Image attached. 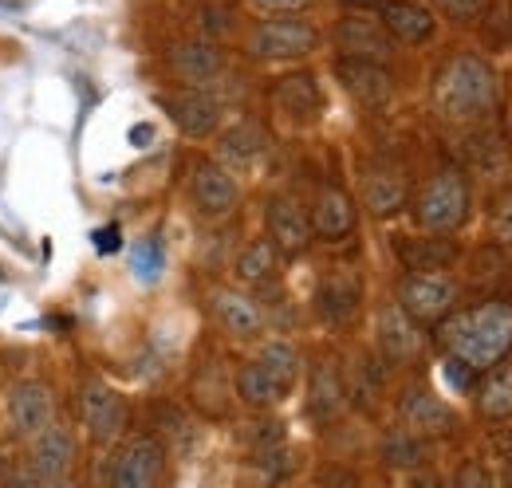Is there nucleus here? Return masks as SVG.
I'll return each instance as SVG.
<instances>
[{
    "mask_svg": "<svg viewBox=\"0 0 512 488\" xmlns=\"http://www.w3.org/2000/svg\"><path fill=\"white\" fill-rule=\"evenodd\" d=\"M438 343L473 370H489L512 351V300H485L473 311L438 319Z\"/></svg>",
    "mask_w": 512,
    "mask_h": 488,
    "instance_id": "obj_1",
    "label": "nucleus"
},
{
    "mask_svg": "<svg viewBox=\"0 0 512 488\" xmlns=\"http://www.w3.org/2000/svg\"><path fill=\"white\" fill-rule=\"evenodd\" d=\"M501 103V79L481 56H453L434 75V107L449 122H473L493 115Z\"/></svg>",
    "mask_w": 512,
    "mask_h": 488,
    "instance_id": "obj_2",
    "label": "nucleus"
},
{
    "mask_svg": "<svg viewBox=\"0 0 512 488\" xmlns=\"http://www.w3.org/2000/svg\"><path fill=\"white\" fill-rule=\"evenodd\" d=\"M469 205H473V193H469L465 174L442 170V174H434L430 185L422 189L414 217L430 233H453V229H461L469 221Z\"/></svg>",
    "mask_w": 512,
    "mask_h": 488,
    "instance_id": "obj_3",
    "label": "nucleus"
},
{
    "mask_svg": "<svg viewBox=\"0 0 512 488\" xmlns=\"http://www.w3.org/2000/svg\"><path fill=\"white\" fill-rule=\"evenodd\" d=\"M320 48V28L312 20H300L296 12L260 20L249 32V52L256 60H304Z\"/></svg>",
    "mask_w": 512,
    "mask_h": 488,
    "instance_id": "obj_4",
    "label": "nucleus"
},
{
    "mask_svg": "<svg viewBox=\"0 0 512 488\" xmlns=\"http://www.w3.org/2000/svg\"><path fill=\"white\" fill-rule=\"evenodd\" d=\"M453 304H457V284L442 272H414V276H402V284H398V307L418 327L446 319Z\"/></svg>",
    "mask_w": 512,
    "mask_h": 488,
    "instance_id": "obj_5",
    "label": "nucleus"
},
{
    "mask_svg": "<svg viewBox=\"0 0 512 488\" xmlns=\"http://www.w3.org/2000/svg\"><path fill=\"white\" fill-rule=\"evenodd\" d=\"M79 418H83V426H87L95 445H111V441H119L123 429H127V418H130L127 398H123L119 390H111L107 382L91 378V382H83V390H79Z\"/></svg>",
    "mask_w": 512,
    "mask_h": 488,
    "instance_id": "obj_6",
    "label": "nucleus"
},
{
    "mask_svg": "<svg viewBox=\"0 0 512 488\" xmlns=\"http://www.w3.org/2000/svg\"><path fill=\"white\" fill-rule=\"evenodd\" d=\"M4 414H8V426L16 437H36L40 429H48L56 422V394L52 386L44 382H16L4 398Z\"/></svg>",
    "mask_w": 512,
    "mask_h": 488,
    "instance_id": "obj_7",
    "label": "nucleus"
},
{
    "mask_svg": "<svg viewBox=\"0 0 512 488\" xmlns=\"http://www.w3.org/2000/svg\"><path fill=\"white\" fill-rule=\"evenodd\" d=\"M166 465V449L158 437H134L119 449L115 465H111V485L119 488H150L162 477Z\"/></svg>",
    "mask_w": 512,
    "mask_h": 488,
    "instance_id": "obj_8",
    "label": "nucleus"
},
{
    "mask_svg": "<svg viewBox=\"0 0 512 488\" xmlns=\"http://www.w3.org/2000/svg\"><path fill=\"white\" fill-rule=\"evenodd\" d=\"M268 237H272V244H276L284 256H300V252L312 244V237H316L312 213H308L296 197H288V193L272 197V201H268Z\"/></svg>",
    "mask_w": 512,
    "mask_h": 488,
    "instance_id": "obj_9",
    "label": "nucleus"
},
{
    "mask_svg": "<svg viewBox=\"0 0 512 488\" xmlns=\"http://www.w3.org/2000/svg\"><path fill=\"white\" fill-rule=\"evenodd\" d=\"M398 414H402L406 429H414L422 437H449L457 429V414L426 386H406L398 398Z\"/></svg>",
    "mask_w": 512,
    "mask_h": 488,
    "instance_id": "obj_10",
    "label": "nucleus"
},
{
    "mask_svg": "<svg viewBox=\"0 0 512 488\" xmlns=\"http://www.w3.org/2000/svg\"><path fill=\"white\" fill-rule=\"evenodd\" d=\"M339 83L347 87V95H355L363 107H386L394 95V75L379 60H359V56H339L335 63Z\"/></svg>",
    "mask_w": 512,
    "mask_h": 488,
    "instance_id": "obj_11",
    "label": "nucleus"
},
{
    "mask_svg": "<svg viewBox=\"0 0 512 488\" xmlns=\"http://www.w3.org/2000/svg\"><path fill=\"white\" fill-rule=\"evenodd\" d=\"M359 304H363V280H359L355 268H331L320 280V288H316V311L331 327L351 323Z\"/></svg>",
    "mask_w": 512,
    "mask_h": 488,
    "instance_id": "obj_12",
    "label": "nucleus"
},
{
    "mask_svg": "<svg viewBox=\"0 0 512 488\" xmlns=\"http://www.w3.org/2000/svg\"><path fill=\"white\" fill-rule=\"evenodd\" d=\"M162 107L174 119V126L182 134H190V138H209L221 126V103L213 95L197 91V87L178 91V95H162Z\"/></svg>",
    "mask_w": 512,
    "mask_h": 488,
    "instance_id": "obj_13",
    "label": "nucleus"
},
{
    "mask_svg": "<svg viewBox=\"0 0 512 488\" xmlns=\"http://www.w3.org/2000/svg\"><path fill=\"white\" fill-rule=\"evenodd\" d=\"M335 44L343 56H359V60L386 63L394 56V36L383 28V20H367V16H347L335 28Z\"/></svg>",
    "mask_w": 512,
    "mask_h": 488,
    "instance_id": "obj_14",
    "label": "nucleus"
},
{
    "mask_svg": "<svg viewBox=\"0 0 512 488\" xmlns=\"http://www.w3.org/2000/svg\"><path fill=\"white\" fill-rule=\"evenodd\" d=\"M241 189L233 182V174L217 162H197L193 166V201L205 217H225L237 205Z\"/></svg>",
    "mask_w": 512,
    "mask_h": 488,
    "instance_id": "obj_15",
    "label": "nucleus"
},
{
    "mask_svg": "<svg viewBox=\"0 0 512 488\" xmlns=\"http://www.w3.org/2000/svg\"><path fill=\"white\" fill-rule=\"evenodd\" d=\"M28 441H32V469L44 473L52 485H64L67 469H71V461H75V437H71V429L52 422V426L40 429V433L28 437Z\"/></svg>",
    "mask_w": 512,
    "mask_h": 488,
    "instance_id": "obj_16",
    "label": "nucleus"
},
{
    "mask_svg": "<svg viewBox=\"0 0 512 488\" xmlns=\"http://www.w3.org/2000/svg\"><path fill=\"white\" fill-rule=\"evenodd\" d=\"M379 347H383L386 363H410L422 351V331L418 323L402 311L398 304H386L379 311Z\"/></svg>",
    "mask_w": 512,
    "mask_h": 488,
    "instance_id": "obj_17",
    "label": "nucleus"
},
{
    "mask_svg": "<svg viewBox=\"0 0 512 488\" xmlns=\"http://www.w3.org/2000/svg\"><path fill=\"white\" fill-rule=\"evenodd\" d=\"M213 315L217 323L233 335V339H256L264 331V311L253 296L237 292V288H217L213 292Z\"/></svg>",
    "mask_w": 512,
    "mask_h": 488,
    "instance_id": "obj_18",
    "label": "nucleus"
},
{
    "mask_svg": "<svg viewBox=\"0 0 512 488\" xmlns=\"http://www.w3.org/2000/svg\"><path fill=\"white\" fill-rule=\"evenodd\" d=\"M272 103L296 122H312L323 111V95H320V83L312 71H296V75H284L276 79L272 87Z\"/></svg>",
    "mask_w": 512,
    "mask_h": 488,
    "instance_id": "obj_19",
    "label": "nucleus"
},
{
    "mask_svg": "<svg viewBox=\"0 0 512 488\" xmlns=\"http://www.w3.org/2000/svg\"><path fill=\"white\" fill-rule=\"evenodd\" d=\"M383 28L402 44H422L434 36V12L426 4H414V0H386Z\"/></svg>",
    "mask_w": 512,
    "mask_h": 488,
    "instance_id": "obj_20",
    "label": "nucleus"
},
{
    "mask_svg": "<svg viewBox=\"0 0 512 488\" xmlns=\"http://www.w3.org/2000/svg\"><path fill=\"white\" fill-rule=\"evenodd\" d=\"M312 229L323 241H343L351 229H355V201L339 189V185H327L312 209Z\"/></svg>",
    "mask_w": 512,
    "mask_h": 488,
    "instance_id": "obj_21",
    "label": "nucleus"
},
{
    "mask_svg": "<svg viewBox=\"0 0 512 488\" xmlns=\"http://www.w3.org/2000/svg\"><path fill=\"white\" fill-rule=\"evenodd\" d=\"M347 410V386L339 378V370L331 363H320L312 370V386H308V414L316 422H335Z\"/></svg>",
    "mask_w": 512,
    "mask_h": 488,
    "instance_id": "obj_22",
    "label": "nucleus"
},
{
    "mask_svg": "<svg viewBox=\"0 0 512 488\" xmlns=\"http://www.w3.org/2000/svg\"><path fill=\"white\" fill-rule=\"evenodd\" d=\"M170 67H174L182 79H190V83H209L213 75H221L225 56H221V48L209 44V40H186V44H174V48H170Z\"/></svg>",
    "mask_w": 512,
    "mask_h": 488,
    "instance_id": "obj_23",
    "label": "nucleus"
},
{
    "mask_svg": "<svg viewBox=\"0 0 512 488\" xmlns=\"http://www.w3.org/2000/svg\"><path fill=\"white\" fill-rule=\"evenodd\" d=\"M398 260L406 264V272H442L457 260V244L453 241H418V237H402L394 244Z\"/></svg>",
    "mask_w": 512,
    "mask_h": 488,
    "instance_id": "obj_24",
    "label": "nucleus"
},
{
    "mask_svg": "<svg viewBox=\"0 0 512 488\" xmlns=\"http://www.w3.org/2000/svg\"><path fill=\"white\" fill-rule=\"evenodd\" d=\"M477 410H481V418H489V422L512 418V366L509 363L489 366L485 382L477 386Z\"/></svg>",
    "mask_w": 512,
    "mask_h": 488,
    "instance_id": "obj_25",
    "label": "nucleus"
},
{
    "mask_svg": "<svg viewBox=\"0 0 512 488\" xmlns=\"http://www.w3.org/2000/svg\"><path fill=\"white\" fill-rule=\"evenodd\" d=\"M379 457L390 469H418V465L430 461V445L414 429H390L383 437V445H379Z\"/></svg>",
    "mask_w": 512,
    "mask_h": 488,
    "instance_id": "obj_26",
    "label": "nucleus"
},
{
    "mask_svg": "<svg viewBox=\"0 0 512 488\" xmlns=\"http://www.w3.org/2000/svg\"><path fill=\"white\" fill-rule=\"evenodd\" d=\"M217 154L229 166H249V162H256L264 154V130L256 122H237L233 130H225L217 138Z\"/></svg>",
    "mask_w": 512,
    "mask_h": 488,
    "instance_id": "obj_27",
    "label": "nucleus"
},
{
    "mask_svg": "<svg viewBox=\"0 0 512 488\" xmlns=\"http://www.w3.org/2000/svg\"><path fill=\"white\" fill-rule=\"evenodd\" d=\"M363 201H367V209L375 217H390V213H398L406 205V185L390 170H371L367 182H363Z\"/></svg>",
    "mask_w": 512,
    "mask_h": 488,
    "instance_id": "obj_28",
    "label": "nucleus"
},
{
    "mask_svg": "<svg viewBox=\"0 0 512 488\" xmlns=\"http://www.w3.org/2000/svg\"><path fill=\"white\" fill-rule=\"evenodd\" d=\"M237 394H241V402H249L256 410H268V406H276L284 398V386L260 363H245L237 370Z\"/></svg>",
    "mask_w": 512,
    "mask_h": 488,
    "instance_id": "obj_29",
    "label": "nucleus"
},
{
    "mask_svg": "<svg viewBox=\"0 0 512 488\" xmlns=\"http://www.w3.org/2000/svg\"><path fill=\"white\" fill-rule=\"evenodd\" d=\"M276 260H280V248L272 244V237L253 241L237 260V280L241 284H268L276 276Z\"/></svg>",
    "mask_w": 512,
    "mask_h": 488,
    "instance_id": "obj_30",
    "label": "nucleus"
},
{
    "mask_svg": "<svg viewBox=\"0 0 512 488\" xmlns=\"http://www.w3.org/2000/svg\"><path fill=\"white\" fill-rule=\"evenodd\" d=\"M256 363L264 366V370L284 386V394H288V390L296 386V378H300V355H296V347H292V343H284V339L264 343Z\"/></svg>",
    "mask_w": 512,
    "mask_h": 488,
    "instance_id": "obj_31",
    "label": "nucleus"
},
{
    "mask_svg": "<svg viewBox=\"0 0 512 488\" xmlns=\"http://www.w3.org/2000/svg\"><path fill=\"white\" fill-rule=\"evenodd\" d=\"M130 268H134V276L138 280H158L162 276V268H166V256H162V244L154 241V237H146V241H138L130 248Z\"/></svg>",
    "mask_w": 512,
    "mask_h": 488,
    "instance_id": "obj_32",
    "label": "nucleus"
},
{
    "mask_svg": "<svg viewBox=\"0 0 512 488\" xmlns=\"http://www.w3.org/2000/svg\"><path fill=\"white\" fill-rule=\"evenodd\" d=\"M256 465L268 473V481H284L292 473V453L284 449V441H276V445L256 449Z\"/></svg>",
    "mask_w": 512,
    "mask_h": 488,
    "instance_id": "obj_33",
    "label": "nucleus"
},
{
    "mask_svg": "<svg viewBox=\"0 0 512 488\" xmlns=\"http://www.w3.org/2000/svg\"><path fill=\"white\" fill-rule=\"evenodd\" d=\"M442 374H446V382L457 390V394H465V390H473V382H477V370L465 363V359H457V355H446V366H442Z\"/></svg>",
    "mask_w": 512,
    "mask_h": 488,
    "instance_id": "obj_34",
    "label": "nucleus"
},
{
    "mask_svg": "<svg viewBox=\"0 0 512 488\" xmlns=\"http://www.w3.org/2000/svg\"><path fill=\"white\" fill-rule=\"evenodd\" d=\"M434 8L449 20H477L485 12V0H434Z\"/></svg>",
    "mask_w": 512,
    "mask_h": 488,
    "instance_id": "obj_35",
    "label": "nucleus"
},
{
    "mask_svg": "<svg viewBox=\"0 0 512 488\" xmlns=\"http://www.w3.org/2000/svg\"><path fill=\"white\" fill-rule=\"evenodd\" d=\"M493 237L501 244H512V189L501 193V201L493 209Z\"/></svg>",
    "mask_w": 512,
    "mask_h": 488,
    "instance_id": "obj_36",
    "label": "nucleus"
},
{
    "mask_svg": "<svg viewBox=\"0 0 512 488\" xmlns=\"http://www.w3.org/2000/svg\"><path fill=\"white\" fill-rule=\"evenodd\" d=\"M453 485L457 488H485V485H493V477H489L477 461H465V465H461V473L453 477Z\"/></svg>",
    "mask_w": 512,
    "mask_h": 488,
    "instance_id": "obj_37",
    "label": "nucleus"
},
{
    "mask_svg": "<svg viewBox=\"0 0 512 488\" xmlns=\"http://www.w3.org/2000/svg\"><path fill=\"white\" fill-rule=\"evenodd\" d=\"M260 12H272V16H288V12H304L312 8V0H249Z\"/></svg>",
    "mask_w": 512,
    "mask_h": 488,
    "instance_id": "obj_38",
    "label": "nucleus"
},
{
    "mask_svg": "<svg viewBox=\"0 0 512 488\" xmlns=\"http://www.w3.org/2000/svg\"><path fill=\"white\" fill-rule=\"evenodd\" d=\"M91 241H95V252L107 256V252H119L123 248V233H119V225H107V229H95Z\"/></svg>",
    "mask_w": 512,
    "mask_h": 488,
    "instance_id": "obj_39",
    "label": "nucleus"
},
{
    "mask_svg": "<svg viewBox=\"0 0 512 488\" xmlns=\"http://www.w3.org/2000/svg\"><path fill=\"white\" fill-rule=\"evenodd\" d=\"M150 138H154V126H134V130H130V142H134V146H142V142H150Z\"/></svg>",
    "mask_w": 512,
    "mask_h": 488,
    "instance_id": "obj_40",
    "label": "nucleus"
},
{
    "mask_svg": "<svg viewBox=\"0 0 512 488\" xmlns=\"http://www.w3.org/2000/svg\"><path fill=\"white\" fill-rule=\"evenodd\" d=\"M28 0H0V8H8V12H16V8H24Z\"/></svg>",
    "mask_w": 512,
    "mask_h": 488,
    "instance_id": "obj_41",
    "label": "nucleus"
},
{
    "mask_svg": "<svg viewBox=\"0 0 512 488\" xmlns=\"http://www.w3.org/2000/svg\"><path fill=\"white\" fill-rule=\"evenodd\" d=\"M343 4H351V8H371V4H379V0H343Z\"/></svg>",
    "mask_w": 512,
    "mask_h": 488,
    "instance_id": "obj_42",
    "label": "nucleus"
}]
</instances>
